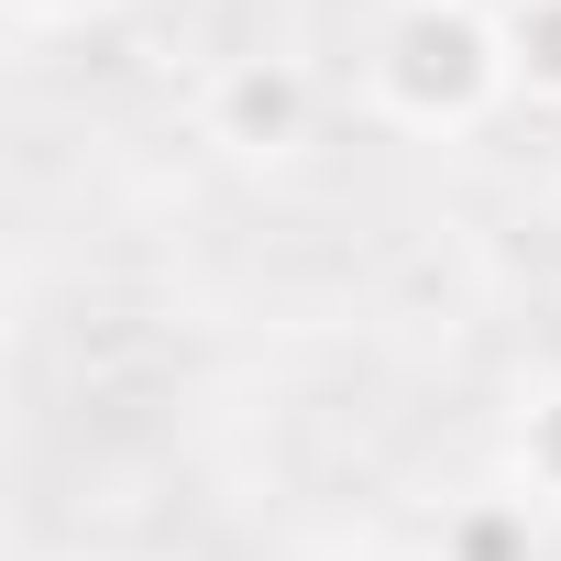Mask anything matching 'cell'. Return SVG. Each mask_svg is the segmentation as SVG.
<instances>
[{
	"mask_svg": "<svg viewBox=\"0 0 561 561\" xmlns=\"http://www.w3.org/2000/svg\"><path fill=\"white\" fill-rule=\"evenodd\" d=\"M375 111L397 133H473L517 100V56H506V12L495 0H397L375 23Z\"/></svg>",
	"mask_w": 561,
	"mask_h": 561,
	"instance_id": "obj_1",
	"label": "cell"
},
{
	"mask_svg": "<svg viewBox=\"0 0 561 561\" xmlns=\"http://www.w3.org/2000/svg\"><path fill=\"white\" fill-rule=\"evenodd\" d=\"M309 122H320V89H309V67L298 56H220L209 67V89H198V133L220 144V154H242V165H275V154H298L309 144Z\"/></svg>",
	"mask_w": 561,
	"mask_h": 561,
	"instance_id": "obj_2",
	"label": "cell"
},
{
	"mask_svg": "<svg viewBox=\"0 0 561 561\" xmlns=\"http://www.w3.org/2000/svg\"><path fill=\"white\" fill-rule=\"evenodd\" d=\"M440 561H539V539H528V495H473V506H451Z\"/></svg>",
	"mask_w": 561,
	"mask_h": 561,
	"instance_id": "obj_3",
	"label": "cell"
},
{
	"mask_svg": "<svg viewBox=\"0 0 561 561\" xmlns=\"http://www.w3.org/2000/svg\"><path fill=\"white\" fill-rule=\"evenodd\" d=\"M506 462H517V484H528V495H550V506H561V375L517 397V430H506Z\"/></svg>",
	"mask_w": 561,
	"mask_h": 561,
	"instance_id": "obj_4",
	"label": "cell"
},
{
	"mask_svg": "<svg viewBox=\"0 0 561 561\" xmlns=\"http://www.w3.org/2000/svg\"><path fill=\"white\" fill-rule=\"evenodd\" d=\"M506 12V56L528 100H561V0H495Z\"/></svg>",
	"mask_w": 561,
	"mask_h": 561,
	"instance_id": "obj_5",
	"label": "cell"
},
{
	"mask_svg": "<svg viewBox=\"0 0 561 561\" xmlns=\"http://www.w3.org/2000/svg\"><path fill=\"white\" fill-rule=\"evenodd\" d=\"M111 0H12V23H34V34H56V23H100Z\"/></svg>",
	"mask_w": 561,
	"mask_h": 561,
	"instance_id": "obj_6",
	"label": "cell"
}]
</instances>
